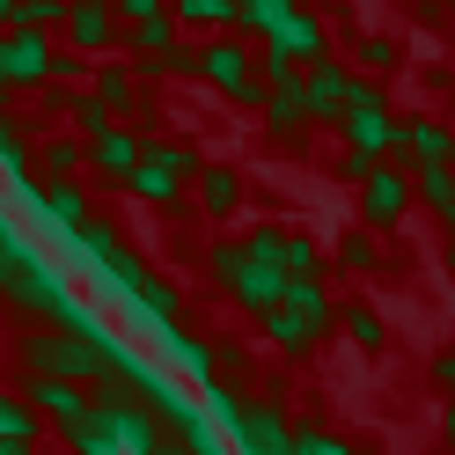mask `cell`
I'll return each mask as SVG.
<instances>
[{"label": "cell", "instance_id": "1", "mask_svg": "<svg viewBox=\"0 0 455 455\" xmlns=\"http://www.w3.org/2000/svg\"><path fill=\"white\" fill-rule=\"evenodd\" d=\"M110 353H118V338H110L96 316L89 323H44V331L15 338V360L30 367V375H67V382H89V389H96Z\"/></svg>", "mask_w": 455, "mask_h": 455}, {"label": "cell", "instance_id": "2", "mask_svg": "<svg viewBox=\"0 0 455 455\" xmlns=\"http://www.w3.org/2000/svg\"><path fill=\"white\" fill-rule=\"evenodd\" d=\"M258 323H265V338L279 353H316L323 346V331L338 323V301L323 294V279H287V287H279V301L272 308H258Z\"/></svg>", "mask_w": 455, "mask_h": 455}, {"label": "cell", "instance_id": "3", "mask_svg": "<svg viewBox=\"0 0 455 455\" xmlns=\"http://www.w3.org/2000/svg\"><path fill=\"white\" fill-rule=\"evenodd\" d=\"M191 177H198V148L191 140H140V162H132V177H125V191L140 198V206H162V213H177L184 206V191H191Z\"/></svg>", "mask_w": 455, "mask_h": 455}, {"label": "cell", "instance_id": "4", "mask_svg": "<svg viewBox=\"0 0 455 455\" xmlns=\"http://www.w3.org/2000/svg\"><path fill=\"white\" fill-rule=\"evenodd\" d=\"M331 52V30H323V15L316 8H294L279 30H265V52L250 67H258V81H294L308 60H323Z\"/></svg>", "mask_w": 455, "mask_h": 455}, {"label": "cell", "instance_id": "5", "mask_svg": "<svg viewBox=\"0 0 455 455\" xmlns=\"http://www.w3.org/2000/svg\"><path fill=\"white\" fill-rule=\"evenodd\" d=\"M331 132H346V148L367 155V162H382V155H389L396 118H389V96H382V81H375V74H353L346 110H338V125H331Z\"/></svg>", "mask_w": 455, "mask_h": 455}, {"label": "cell", "instance_id": "6", "mask_svg": "<svg viewBox=\"0 0 455 455\" xmlns=\"http://www.w3.org/2000/svg\"><path fill=\"white\" fill-rule=\"evenodd\" d=\"M89 419L110 434V448L118 455H162L169 448V434H162V419L140 404V396H118V389H96L89 396Z\"/></svg>", "mask_w": 455, "mask_h": 455}, {"label": "cell", "instance_id": "7", "mask_svg": "<svg viewBox=\"0 0 455 455\" xmlns=\"http://www.w3.org/2000/svg\"><path fill=\"white\" fill-rule=\"evenodd\" d=\"M191 74L206 81L213 96L243 103V110H258V96H265V81H258V67H250L243 37H213V44H198V52H191Z\"/></svg>", "mask_w": 455, "mask_h": 455}, {"label": "cell", "instance_id": "8", "mask_svg": "<svg viewBox=\"0 0 455 455\" xmlns=\"http://www.w3.org/2000/svg\"><path fill=\"white\" fill-rule=\"evenodd\" d=\"M52 74H60L52 30H30V22L0 30V96H22V89H37V81H52Z\"/></svg>", "mask_w": 455, "mask_h": 455}, {"label": "cell", "instance_id": "9", "mask_svg": "<svg viewBox=\"0 0 455 455\" xmlns=\"http://www.w3.org/2000/svg\"><path fill=\"white\" fill-rule=\"evenodd\" d=\"M404 213H411V169H396V162L382 155V162L360 177V220H367V228H396Z\"/></svg>", "mask_w": 455, "mask_h": 455}, {"label": "cell", "instance_id": "10", "mask_svg": "<svg viewBox=\"0 0 455 455\" xmlns=\"http://www.w3.org/2000/svg\"><path fill=\"white\" fill-rule=\"evenodd\" d=\"M220 426L243 441V455H294V434H287V419H279V404H258V396H235V411H228Z\"/></svg>", "mask_w": 455, "mask_h": 455}, {"label": "cell", "instance_id": "11", "mask_svg": "<svg viewBox=\"0 0 455 455\" xmlns=\"http://www.w3.org/2000/svg\"><path fill=\"white\" fill-rule=\"evenodd\" d=\"M346 89H353V67H338L331 52H323V60H308V67H301V118H308V125H338Z\"/></svg>", "mask_w": 455, "mask_h": 455}, {"label": "cell", "instance_id": "12", "mask_svg": "<svg viewBox=\"0 0 455 455\" xmlns=\"http://www.w3.org/2000/svg\"><path fill=\"white\" fill-rule=\"evenodd\" d=\"M132 162H140V132H132L125 118L81 140V169H89V177H103V184H118V191H125V177H132Z\"/></svg>", "mask_w": 455, "mask_h": 455}, {"label": "cell", "instance_id": "13", "mask_svg": "<svg viewBox=\"0 0 455 455\" xmlns=\"http://www.w3.org/2000/svg\"><path fill=\"white\" fill-rule=\"evenodd\" d=\"M67 52L81 60H103V52H118V8L110 0H67Z\"/></svg>", "mask_w": 455, "mask_h": 455}, {"label": "cell", "instance_id": "14", "mask_svg": "<svg viewBox=\"0 0 455 455\" xmlns=\"http://www.w3.org/2000/svg\"><path fill=\"white\" fill-rule=\"evenodd\" d=\"M89 279H96V294L103 301H132V287H140V279H148V258H140V250L132 243H110V250H96V258H89Z\"/></svg>", "mask_w": 455, "mask_h": 455}, {"label": "cell", "instance_id": "15", "mask_svg": "<svg viewBox=\"0 0 455 455\" xmlns=\"http://www.w3.org/2000/svg\"><path fill=\"white\" fill-rule=\"evenodd\" d=\"M389 162H396V169H419V162H455V140H448V125H434V118H396Z\"/></svg>", "mask_w": 455, "mask_h": 455}, {"label": "cell", "instance_id": "16", "mask_svg": "<svg viewBox=\"0 0 455 455\" xmlns=\"http://www.w3.org/2000/svg\"><path fill=\"white\" fill-rule=\"evenodd\" d=\"M89 382H67V375H30V396H22V404H30L44 426H67V419H81L89 411Z\"/></svg>", "mask_w": 455, "mask_h": 455}, {"label": "cell", "instance_id": "17", "mask_svg": "<svg viewBox=\"0 0 455 455\" xmlns=\"http://www.w3.org/2000/svg\"><path fill=\"white\" fill-rule=\"evenodd\" d=\"M125 308H132V316L148 323L155 338H169V331H184V316H177V279H162V272H148V279H140Z\"/></svg>", "mask_w": 455, "mask_h": 455}, {"label": "cell", "instance_id": "18", "mask_svg": "<svg viewBox=\"0 0 455 455\" xmlns=\"http://www.w3.org/2000/svg\"><path fill=\"white\" fill-rule=\"evenodd\" d=\"M96 96L110 103V118H155L148 81H132V67H96Z\"/></svg>", "mask_w": 455, "mask_h": 455}, {"label": "cell", "instance_id": "19", "mask_svg": "<svg viewBox=\"0 0 455 455\" xmlns=\"http://www.w3.org/2000/svg\"><path fill=\"white\" fill-rule=\"evenodd\" d=\"M279 287H287V265H265V258H250V250H243V272H235V287H228V301H243L250 316H258V308L279 301Z\"/></svg>", "mask_w": 455, "mask_h": 455}, {"label": "cell", "instance_id": "20", "mask_svg": "<svg viewBox=\"0 0 455 455\" xmlns=\"http://www.w3.org/2000/svg\"><path fill=\"white\" fill-rule=\"evenodd\" d=\"M30 177H37V184H67V177H81V140H74V132H44V140H30Z\"/></svg>", "mask_w": 455, "mask_h": 455}, {"label": "cell", "instance_id": "21", "mask_svg": "<svg viewBox=\"0 0 455 455\" xmlns=\"http://www.w3.org/2000/svg\"><path fill=\"white\" fill-rule=\"evenodd\" d=\"M191 191H198V213H206V220H235V206H243V177H235V169H206V162H198Z\"/></svg>", "mask_w": 455, "mask_h": 455}, {"label": "cell", "instance_id": "22", "mask_svg": "<svg viewBox=\"0 0 455 455\" xmlns=\"http://www.w3.org/2000/svg\"><path fill=\"white\" fill-rule=\"evenodd\" d=\"M162 353H169V367H177V375H191V382H213V375H220V346H206L198 331H169Z\"/></svg>", "mask_w": 455, "mask_h": 455}, {"label": "cell", "instance_id": "23", "mask_svg": "<svg viewBox=\"0 0 455 455\" xmlns=\"http://www.w3.org/2000/svg\"><path fill=\"white\" fill-rule=\"evenodd\" d=\"M258 110H265V125H272L279 140H294V125H308V118H301V74H294V81H265Z\"/></svg>", "mask_w": 455, "mask_h": 455}, {"label": "cell", "instance_id": "24", "mask_svg": "<svg viewBox=\"0 0 455 455\" xmlns=\"http://www.w3.org/2000/svg\"><path fill=\"white\" fill-rule=\"evenodd\" d=\"M411 191L426 198V213L448 220V213H455V162H419V169H411Z\"/></svg>", "mask_w": 455, "mask_h": 455}, {"label": "cell", "instance_id": "25", "mask_svg": "<svg viewBox=\"0 0 455 455\" xmlns=\"http://www.w3.org/2000/svg\"><path fill=\"white\" fill-rule=\"evenodd\" d=\"M331 265H338V272H353V279H367V272L382 265V243L367 235V228H346V235L331 243Z\"/></svg>", "mask_w": 455, "mask_h": 455}, {"label": "cell", "instance_id": "26", "mask_svg": "<svg viewBox=\"0 0 455 455\" xmlns=\"http://www.w3.org/2000/svg\"><path fill=\"white\" fill-rule=\"evenodd\" d=\"M184 30H235V0H169Z\"/></svg>", "mask_w": 455, "mask_h": 455}, {"label": "cell", "instance_id": "27", "mask_svg": "<svg viewBox=\"0 0 455 455\" xmlns=\"http://www.w3.org/2000/svg\"><path fill=\"white\" fill-rule=\"evenodd\" d=\"M301 8V0H235V30H250V37H265V30H279Z\"/></svg>", "mask_w": 455, "mask_h": 455}, {"label": "cell", "instance_id": "28", "mask_svg": "<svg viewBox=\"0 0 455 455\" xmlns=\"http://www.w3.org/2000/svg\"><path fill=\"white\" fill-rule=\"evenodd\" d=\"M338 323H346V338H353V346H367V353H375L382 338H389V323H382L367 301H346V308H338Z\"/></svg>", "mask_w": 455, "mask_h": 455}, {"label": "cell", "instance_id": "29", "mask_svg": "<svg viewBox=\"0 0 455 455\" xmlns=\"http://www.w3.org/2000/svg\"><path fill=\"white\" fill-rule=\"evenodd\" d=\"M37 426H44V419H37L30 404H22V396H0V441L30 448V441H37Z\"/></svg>", "mask_w": 455, "mask_h": 455}, {"label": "cell", "instance_id": "30", "mask_svg": "<svg viewBox=\"0 0 455 455\" xmlns=\"http://www.w3.org/2000/svg\"><path fill=\"white\" fill-rule=\"evenodd\" d=\"M67 118H74V132H81V140H89V132H103V125H118V118H110V103H103L96 89L67 96Z\"/></svg>", "mask_w": 455, "mask_h": 455}, {"label": "cell", "instance_id": "31", "mask_svg": "<svg viewBox=\"0 0 455 455\" xmlns=\"http://www.w3.org/2000/svg\"><path fill=\"white\" fill-rule=\"evenodd\" d=\"M60 441H67L74 455H118V448H110V434H103L89 411H81V419H67V426H60Z\"/></svg>", "mask_w": 455, "mask_h": 455}, {"label": "cell", "instance_id": "32", "mask_svg": "<svg viewBox=\"0 0 455 455\" xmlns=\"http://www.w3.org/2000/svg\"><path fill=\"white\" fill-rule=\"evenodd\" d=\"M279 265H287V279H316L323 272V250L308 235H287V243H279Z\"/></svg>", "mask_w": 455, "mask_h": 455}, {"label": "cell", "instance_id": "33", "mask_svg": "<svg viewBox=\"0 0 455 455\" xmlns=\"http://www.w3.org/2000/svg\"><path fill=\"white\" fill-rule=\"evenodd\" d=\"M15 22H30V30H52V22H67V0H15Z\"/></svg>", "mask_w": 455, "mask_h": 455}, {"label": "cell", "instance_id": "34", "mask_svg": "<svg viewBox=\"0 0 455 455\" xmlns=\"http://www.w3.org/2000/svg\"><path fill=\"white\" fill-rule=\"evenodd\" d=\"M360 67L375 74V81H382V74H396V44H389V37H360Z\"/></svg>", "mask_w": 455, "mask_h": 455}, {"label": "cell", "instance_id": "35", "mask_svg": "<svg viewBox=\"0 0 455 455\" xmlns=\"http://www.w3.org/2000/svg\"><path fill=\"white\" fill-rule=\"evenodd\" d=\"M206 265H213L220 287H235V272H243V243H213V250H206Z\"/></svg>", "mask_w": 455, "mask_h": 455}, {"label": "cell", "instance_id": "36", "mask_svg": "<svg viewBox=\"0 0 455 455\" xmlns=\"http://www.w3.org/2000/svg\"><path fill=\"white\" fill-rule=\"evenodd\" d=\"M279 243H287V228H250V235H243V250L265 258V265H279Z\"/></svg>", "mask_w": 455, "mask_h": 455}, {"label": "cell", "instance_id": "37", "mask_svg": "<svg viewBox=\"0 0 455 455\" xmlns=\"http://www.w3.org/2000/svg\"><path fill=\"white\" fill-rule=\"evenodd\" d=\"M294 455H353V448H346V441H331V434H301Z\"/></svg>", "mask_w": 455, "mask_h": 455}, {"label": "cell", "instance_id": "38", "mask_svg": "<svg viewBox=\"0 0 455 455\" xmlns=\"http://www.w3.org/2000/svg\"><path fill=\"white\" fill-rule=\"evenodd\" d=\"M110 8H118V22H140V15H162L169 0H110Z\"/></svg>", "mask_w": 455, "mask_h": 455}, {"label": "cell", "instance_id": "39", "mask_svg": "<svg viewBox=\"0 0 455 455\" xmlns=\"http://www.w3.org/2000/svg\"><path fill=\"white\" fill-rule=\"evenodd\" d=\"M434 382H441V389H448V396H455V346H448V353H441V360H434Z\"/></svg>", "mask_w": 455, "mask_h": 455}, {"label": "cell", "instance_id": "40", "mask_svg": "<svg viewBox=\"0 0 455 455\" xmlns=\"http://www.w3.org/2000/svg\"><path fill=\"white\" fill-rule=\"evenodd\" d=\"M419 15H426V22H441L448 8H441V0H419Z\"/></svg>", "mask_w": 455, "mask_h": 455}, {"label": "cell", "instance_id": "41", "mask_svg": "<svg viewBox=\"0 0 455 455\" xmlns=\"http://www.w3.org/2000/svg\"><path fill=\"white\" fill-rule=\"evenodd\" d=\"M441 434H448V441H455V396H448V411H441Z\"/></svg>", "mask_w": 455, "mask_h": 455}, {"label": "cell", "instance_id": "42", "mask_svg": "<svg viewBox=\"0 0 455 455\" xmlns=\"http://www.w3.org/2000/svg\"><path fill=\"white\" fill-rule=\"evenodd\" d=\"M0 22H15V0H0Z\"/></svg>", "mask_w": 455, "mask_h": 455}, {"label": "cell", "instance_id": "43", "mask_svg": "<svg viewBox=\"0 0 455 455\" xmlns=\"http://www.w3.org/2000/svg\"><path fill=\"white\" fill-rule=\"evenodd\" d=\"M0 455H30V448H15V441H0Z\"/></svg>", "mask_w": 455, "mask_h": 455}, {"label": "cell", "instance_id": "44", "mask_svg": "<svg viewBox=\"0 0 455 455\" xmlns=\"http://www.w3.org/2000/svg\"><path fill=\"white\" fill-rule=\"evenodd\" d=\"M448 243H455V213H448Z\"/></svg>", "mask_w": 455, "mask_h": 455}, {"label": "cell", "instance_id": "45", "mask_svg": "<svg viewBox=\"0 0 455 455\" xmlns=\"http://www.w3.org/2000/svg\"><path fill=\"white\" fill-rule=\"evenodd\" d=\"M441 8H448V15H455V0H441Z\"/></svg>", "mask_w": 455, "mask_h": 455}, {"label": "cell", "instance_id": "46", "mask_svg": "<svg viewBox=\"0 0 455 455\" xmlns=\"http://www.w3.org/2000/svg\"><path fill=\"white\" fill-rule=\"evenodd\" d=\"M448 140H455V118H448Z\"/></svg>", "mask_w": 455, "mask_h": 455}]
</instances>
